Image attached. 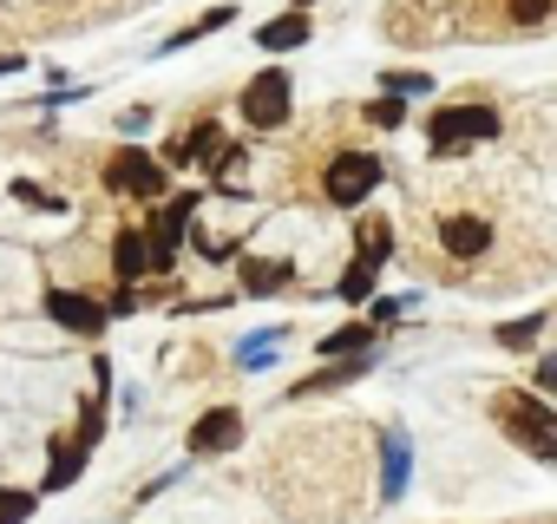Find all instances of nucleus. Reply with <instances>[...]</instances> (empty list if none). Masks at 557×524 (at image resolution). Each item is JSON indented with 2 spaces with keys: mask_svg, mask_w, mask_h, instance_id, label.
Masks as SVG:
<instances>
[{
  "mask_svg": "<svg viewBox=\"0 0 557 524\" xmlns=\"http://www.w3.org/2000/svg\"><path fill=\"white\" fill-rule=\"evenodd\" d=\"M40 309H47V322H53V328L79 335V341H99V335L112 328L106 302H99V296H86V289H47V296H40Z\"/></svg>",
  "mask_w": 557,
  "mask_h": 524,
  "instance_id": "obj_7",
  "label": "nucleus"
},
{
  "mask_svg": "<svg viewBox=\"0 0 557 524\" xmlns=\"http://www.w3.org/2000/svg\"><path fill=\"white\" fill-rule=\"evenodd\" d=\"M505 132V112L498 105H440L426 118V158H466L472 145H492Z\"/></svg>",
  "mask_w": 557,
  "mask_h": 524,
  "instance_id": "obj_2",
  "label": "nucleus"
},
{
  "mask_svg": "<svg viewBox=\"0 0 557 524\" xmlns=\"http://www.w3.org/2000/svg\"><path fill=\"white\" fill-rule=\"evenodd\" d=\"M289 8H302V14H309V8H315V0H289Z\"/></svg>",
  "mask_w": 557,
  "mask_h": 524,
  "instance_id": "obj_33",
  "label": "nucleus"
},
{
  "mask_svg": "<svg viewBox=\"0 0 557 524\" xmlns=\"http://www.w3.org/2000/svg\"><path fill=\"white\" fill-rule=\"evenodd\" d=\"M86 459H92V452H86L79 439H53V446H47V472H40V498H47V491H73L79 472H86Z\"/></svg>",
  "mask_w": 557,
  "mask_h": 524,
  "instance_id": "obj_17",
  "label": "nucleus"
},
{
  "mask_svg": "<svg viewBox=\"0 0 557 524\" xmlns=\"http://www.w3.org/2000/svg\"><path fill=\"white\" fill-rule=\"evenodd\" d=\"M315 354H322V361H355V354H381V328H374L368 315H348L342 328H329V335L315 341Z\"/></svg>",
  "mask_w": 557,
  "mask_h": 524,
  "instance_id": "obj_14",
  "label": "nucleus"
},
{
  "mask_svg": "<svg viewBox=\"0 0 557 524\" xmlns=\"http://www.w3.org/2000/svg\"><path fill=\"white\" fill-rule=\"evenodd\" d=\"M302 283V262H283V255H243L236 262V289L249 302H269V296H283Z\"/></svg>",
  "mask_w": 557,
  "mask_h": 524,
  "instance_id": "obj_10",
  "label": "nucleus"
},
{
  "mask_svg": "<svg viewBox=\"0 0 557 524\" xmlns=\"http://www.w3.org/2000/svg\"><path fill=\"white\" fill-rule=\"evenodd\" d=\"M8 197H14V203H27V210H47V216H60V210H66V197H53V190H47V184H34V177H14V184H8Z\"/></svg>",
  "mask_w": 557,
  "mask_h": 524,
  "instance_id": "obj_25",
  "label": "nucleus"
},
{
  "mask_svg": "<svg viewBox=\"0 0 557 524\" xmlns=\"http://www.w3.org/2000/svg\"><path fill=\"white\" fill-rule=\"evenodd\" d=\"M407 309H413V296H374V302H368V322H374V328H394Z\"/></svg>",
  "mask_w": 557,
  "mask_h": 524,
  "instance_id": "obj_27",
  "label": "nucleus"
},
{
  "mask_svg": "<svg viewBox=\"0 0 557 524\" xmlns=\"http://www.w3.org/2000/svg\"><path fill=\"white\" fill-rule=\"evenodd\" d=\"M14 73H27V53H0V79H14Z\"/></svg>",
  "mask_w": 557,
  "mask_h": 524,
  "instance_id": "obj_32",
  "label": "nucleus"
},
{
  "mask_svg": "<svg viewBox=\"0 0 557 524\" xmlns=\"http://www.w3.org/2000/svg\"><path fill=\"white\" fill-rule=\"evenodd\" d=\"M374 283H381V270H374V262H348V270L335 276V302H348V309H368L374 302Z\"/></svg>",
  "mask_w": 557,
  "mask_h": 524,
  "instance_id": "obj_18",
  "label": "nucleus"
},
{
  "mask_svg": "<svg viewBox=\"0 0 557 524\" xmlns=\"http://www.w3.org/2000/svg\"><path fill=\"white\" fill-rule=\"evenodd\" d=\"M112 276H119V289H145V276H158L145 229H119V242H112Z\"/></svg>",
  "mask_w": 557,
  "mask_h": 524,
  "instance_id": "obj_15",
  "label": "nucleus"
},
{
  "mask_svg": "<svg viewBox=\"0 0 557 524\" xmlns=\"http://www.w3.org/2000/svg\"><path fill=\"white\" fill-rule=\"evenodd\" d=\"M544 328H550V315H518V322H498L492 341H498V348H537Z\"/></svg>",
  "mask_w": 557,
  "mask_h": 524,
  "instance_id": "obj_21",
  "label": "nucleus"
},
{
  "mask_svg": "<svg viewBox=\"0 0 557 524\" xmlns=\"http://www.w3.org/2000/svg\"><path fill=\"white\" fill-rule=\"evenodd\" d=\"M309 40H315V21H309L302 8H283L275 21L256 27V53H302Z\"/></svg>",
  "mask_w": 557,
  "mask_h": 524,
  "instance_id": "obj_13",
  "label": "nucleus"
},
{
  "mask_svg": "<svg viewBox=\"0 0 557 524\" xmlns=\"http://www.w3.org/2000/svg\"><path fill=\"white\" fill-rule=\"evenodd\" d=\"M381 92H387V99H433V73H400V66H387V73H381Z\"/></svg>",
  "mask_w": 557,
  "mask_h": 524,
  "instance_id": "obj_24",
  "label": "nucleus"
},
{
  "mask_svg": "<svg viewBox=\"0 0 557 524\" xmlns=\"http://www.w3.org/2000/svg\"><path fill=\"white\" fill-rule=\"evenodd\" d=\"M492 242H498V229H492L479 210H446V216H440V249H446L453 262H485Z\"/></svg>",
  "mask_w": 557,
  "mask_h": 524,
  "instance_id": "obj_9",
  "label": "nucleus"
},
{
  "mask_svg": "<svg viewBox=\"0 0 557 524\" xmlns=\"http://www.w3.org/2000/svg\"><path fill=\"white\" fill-rule=\"evenodd\" d=\"M387 184V164H381V151H335L329 158V171H322V203L329 210H361L374 190Z\"/></svg>",
  "mask_w": 557,
  "mask_h": 524,
  "instance_id": "obj_5",
  "label": "nucleus"
},
{
  "mask_svg": "<svg viewBox=\"0 0 557 524\" xmlns=\"http://www.w3.org/2000/svg\"><path fill=\"white\" fill-rule=\"evenodd\" d=\"M355 255L374 262V270H387V255H394V223H387V216H368V223L355 229Z\"/></svg>",
  "mask_w": 557,
  "mask_h": 524,
  "instance_id": "obj_19",
  "label": "nucleus"
},
{
  "mask_svg": "<svg viewBox=\"0 0 557 524\" xmlns=\"http://www.w3.org/2000/svg\"><path fill=\"white\" fill-rule=\"evenodd\" d=\"M40 511V485H0V524H27Z\"/></svg>",
  "mask_w": 557,
  "mask_h": 524,
  "instance_id": "obj_22",
  "label": "nucleus"
},
{
  "mask_svg": "<svg viewBox=\"0 0 557 524\" xmlns=\"http://www.w3.org/2000/svg\"><path fill=\"white\" fill-rule=\"evenodd\" d=\"M119 132H125V138H145V132H151V105H125V112H119Z\"/></svg>",
  "mask_w": 557,
  "mask_h": 524,
  "instance_id": "obj_30",
  "label": "nucleus"
},
{
  "mask_svg": "<svg viewBox=\"0 0 557 524\" xmlns=\"http://www.w3.org/2000/svg\"><path fill=\"white\" fill-rule=\"evenodd\" d=\"M544 14H550V0H518V8H511V21H518V27H537Z\"/></svg>",
  "mask_w": 557,
  "mask_h": 524,
  "instance_id": "obj_31",
  "label": "nucleus"
},
{
  "mask_svg": "<svg viewBox=\"0 0 557 524\" xmlns=\"http://www.w3.org/2000/svg\"><path fill=\"white\" fill-rule=\"evenodd\" d=\"M407 485H413V433L381 426V504H400Z\"/></svg>",
  "mask_w": 557,
  "mask_h": 524,
  "instance_id": "obj_12",
  "label": "nucleus"
},
{
  "mask_svg": "<svg viewBox=\"0 0 557 524\" xmlns=\"http://www.w3.org/2000/svg\"><path fill=\"white\" fill-rule=\"evenodd\" d=\"M230 21H236V8H210L203 21H190V27H177V34H171V40H164L158 53H184V47H197V40H210V34H223Z\"/></svg>",
  "mask_w": 557,
  "mask_h": 524,
  "instance_id": "obj_20",
  "label": "nucleus"
},
{
  "mask_svg": "<svg viewBox=\"0 0 557 524\" xmlns=\"http://www.w3.org/2000/svg\"><path fill=\"white\" fill-rule=\"evenodd\" d=\"M197 210H203V190H177V197L151 203L145 242H151V270L158 276H177V255H184V236L197 229Z\"/></svg>",
  "mask_w": 557,
  "mask_h": 524,
  "instance_id": "obj_3",
  "label": "nucleus"
},
{
  "mask_svg": "<svg viewBox=\"0 0 557 524\" xmlns=\"http://www.w3.org/2000/svg\"><path fill=\"white\" fill-rule=\"evenodd\" d=\"M138 302H145V289H112V296H106V315L125 322V315H138Z\"/></svg>",
  "mask_w": 557,
  "mask_h": 524,
  "instance_id": "obj_29",
  "label": "nucleus"
},
{
  "mask_svg": "<svg viewBox=\"0 0 557 524\" xmlns=\"http://www.w3.org/2000/svg\"><path fill=\"white\" fill-rule=\"evenodd\" d=\"M492 426L531 465H557V400H544L531 387H505V394H492Z\"/></svg>",
  "mask_w": 557,
  "mask_h": 524,
  "instance_id": "obj_1",
  "label": "nucleus"
},
{
  "mask_svg": "<svg viewBox=\"0 0 557 524\" xmlns=\"http://www.w3.org/2000/svg\"><path fill=\"white\" fill-rule=\"evenodd\" d=\"M99 177H106L112 197H138V203H164V197H171V164L151 158L145 145H119Z\"/></svg>",
  "mask_w": 557,
  "mask_h": 524,
  "instance_id": "obj_6",
  "label": "nucleus"
},
{
  "mask_svg": "<svg viewBox=\"0 0 557 524\" xmlns=\"http://www.w3.org/2000/svg\"><path fill=\"white\" fill-rule=\"evenodd\" d=\"M531 394H544V400H557V348H544V354L531 361Z\"/></svg>",
  "mask_w": 557,
  "mask_h": 524,
  "instance_id": "obj_28",
  "label": "nucleus"
},
{
  "mask_svg": "<svg viewBox=\"0 0 557 524\" xmlns=\"http://www.w3.org/2000/svg\"><path fill=\"white\" fill-rule=\"evenodd\" d=\"M243 433H249L243 407H210V413H197V420H190L184 452H190V459H223V452H236V446H243Z\"/></svg>",
  "mask_w": 557,
  "mask_h": 524,
  "instance_id": "obj_8",
  "label": "nucleus"
},
{
  "mask_svg": "<svg viewBox=\"0 0 557 524\" xmlns=\"http://www.w3.org/2000/svg\"><path fill=\"white\" fill-rule=\"evenodd\" d=\"M223 145H230V138H223V125H216V118H197L184 138H171V145H164V164H171V171H210V164L223 158Z\"/></svg>",
  "mask_w": 557,
  "mask_h": 524,
  "instance_id": "obj_11",
  "label": "nucleus"
},
{
  "mask_svg": "<svg viewBox=\"0 0 557 524\" xmlns=\"http://www.w3.org/2000/svg\"><path fill=\"white\" fill-rule=\"evenodd\" d=\"M374 361H381V354H355V361H329L322 374H309V380H296V387H289V400H315V394H335V387H355V380H368V374H374Z\"/></svg>",
  "mask_w": 557,
  "mask_h": 524,
  "instance_id": "obj_16",
  "label": "nucleus"
},
{
  "mask_svg": "<svg viewBox=\"0 0 557 524\" xmlns=\"http://www.w3.org/2000/svg\"><path fill=\"white\" fill-rule=\"evenodd\" d=\"M283 341H289V328H262V335H243V348H236V361H243V367L256 374V367H269V354H275V348H283Z\"/></svg>",
  "mask_w": 557,
  "mask_h": 524,
  "instance_id": "obj_23",
  "label": "nucleus"
},
{
  "mask_svg": "<svg viewBox=\"0 0 557 524\" xmlns=\"http://www.w3.org/2000/svg\"><path fill=\"white\" fill-rule=\"evenodd\" d=\"M368 125H381V132H400V125H407V105L381 92V99H368Z\"/></svg>",
  "mask_w": 557,
  "mask_h": 524,
  "instance_id": "obj_26",
  "label": "nucleus"
},
{
  "mask_svg": "<svg viewBox=\"0 0 557 524\" xmlns=\"http://www.w3.org/2000/svg\"><path fill=\"white\" fill-rule=\"evenodd\" d=\"M236 112H243L249 132H283V125L296 118V79H289V66H262V73H249L243 92H236Z\"/></svg>",
  "mask_w": 557,
  "mask_h": 524,
  "instance_id": "obj_4",
  "label": "nucleus"
}]
</instances>
